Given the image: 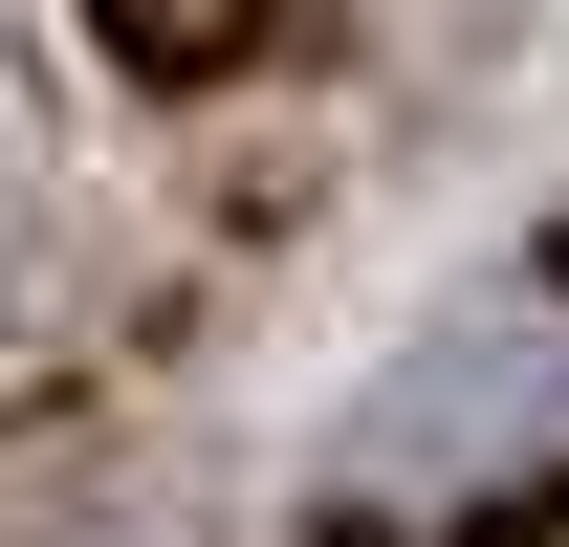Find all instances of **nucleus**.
Instances as JSON below:
<instances>
[{"mask_svg":"<svg viewBox=\"0 0 569 547\" xmlns=\"http://www.w3.org/2000/svg\"><path fill=\"white\" fill-rule=\"evenodd\" d=\"M569 481V285H460L329 438L351 526H503Z\"/></svg>","mask_w":569,"mask_h":547,"instance_id":"f257e3e1","label":"nucleus"}]
</instances>
